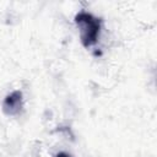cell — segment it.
I'll list each match as a JSON object with an SVG mask.
<instances>
[{
	"label": "cell",
	"instance_id": "6da1fadb",
	"mask_svg": "<svg viewBox=\"0 0 157 157\" xmlns=\"http://www.w3.org/2000/svg\"><path fill=\"white\" fill-rule=\"evenodd\" d=\"M75 23L80 32V39L85 48L94 45L101 32V20L92 13L81 11L75 16Z\"/></svg>",
	"mask_w": 157,
	"mask_h": 157
},
{
	"label": "cell",
	"instance_id": "7a4b0ae2",
	"mask_svg": "<svg viewBox=\"0 0 157 157\" xmlns=\"http://www.w3.org/2000/svg\"><path fill=\"white\" fill-rule=\"evenodd\" d=\"M23 108V98L21 91H13L6 96L2 102V112L6 115H17Z\"/></svg>",
	"mask_w": 157,
	"mask_h": 157
},
{
	"label": "cell",
	"instance_id": "3957f363",
	"mask_svg": "<svg viewBox=\"0 0 157 157\" xmlns=\"http://www.w3.org/2000/svg\"><path fill=\"white\" fill-rule=\"evenodd\" d=\"M55 157H72V156L69 155V153H66V152H59V153L55 155Z\"/></svg>",
	"mask_w": 157,
	"mask_h": 157
}]
</instances>
